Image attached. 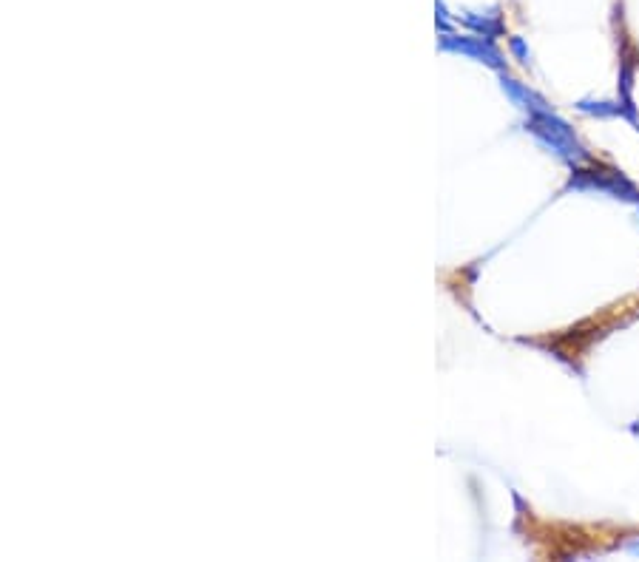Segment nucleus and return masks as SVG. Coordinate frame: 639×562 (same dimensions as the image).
Listing matches in <instances>:
<instances>
[{"instance_id": "obj_1", "label": "nucleus", "mask_w": 639, "mask_h": 562, "mask_svg": "<svg viewBox=\"0 0 639 562\" xmlns=\"http://www.w3.org/2000/svg\"><path fill=\"white\" fill-rule=\"evenodd\" d=\"M637 551H639V545H637Z\"/></svg>"}]
</instances>
